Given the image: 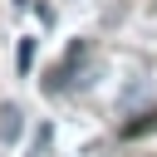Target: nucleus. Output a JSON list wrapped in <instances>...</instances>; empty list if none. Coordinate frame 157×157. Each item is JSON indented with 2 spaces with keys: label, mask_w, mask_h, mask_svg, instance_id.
Returning <instances> with one entry per match:
<instances>
[{
  "label": "nucleus",
  "mask_w": 157,
  "mask_h": 157,
  "mask_svg": "<svg viewBox=\"0 0 157 157\" xmlns=\"http://www.w3.org/2000/svg\"><path fill=\"white\" fill-rule=\"evenodd\" d=\"M147 132H157V108L142 113V118H132V123H123V137H147Z\"/></svg>",
  "instance_id": "2"
},
{
  "label": "nucleus",
  "mask_w": 157,
  "mask_h": 157,
  "mask_svg": "<svg viewBox=\"0 0 157 157\" xmlns=\"http://www.w3.org/2000/svg\"><path fill=\"white\" fill-rule=\"evenodd\" d=\"M20 128H25L20 103H0V142H15V137H20Z\"/></svg>",
  "instance_id": "1"
},
{
  "label": "nucleus",
  "mask_w": 157,
  "mask_h": 157,
  "mask_svg": "<svg viewBox=\"0 0 157 157\" xmlns=\"http://www.w3.org/2000/svg\"><path fill=\"white\" fill-rule=\"evenodd\" d=\"M15 64H20V74H29V64H34V39H20V49H15Z\"/></svg>",
  "instance_id": "3"
}]
</instances>
